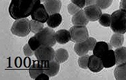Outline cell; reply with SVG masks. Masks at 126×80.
<instances>
[{
    "mask_svg": "<svg viewBox=\"0 0 126 80\" xmlns=\"http://www.w3.org/2000/svg\"><path fill=\"white\" fill-rule=\"evenodd\" d=\"M41 3V0H12L8 12L10 16L17 20L27 18Z\"/></svg>",
    "mask_w": 126,
    "mask_h": 80,
    "instance_id": "obj_1",
    "label": "cell"
},
{
    "mask_svg": "<svg viewBox=\"0 0 126 80\" xmlns=\"http://www.w3.org/2000/svg\"><path fill=\"white\" fill-rule=\"evenodd\" d=\"M110 28L114 33L123 34L126 32V12L122 10L114 11L111 14Z\"/></svg>",
    "mask_w": 126,
    "mask_h": 80,
    "instance_id": "obj_2",
    "label": "cell"
},
{
    "mask_svg": "<svg viewBox=\"0 0 126 80\" xmlns=\"http://www.w3.org/2000/svg\"><path fill=\"white\" fill-rule=\"evenodd\" d=\"M11 32L14 35L24 37L28 36L31 32L30 21L28 18L16 20L11 27Z\"/></svg>",
    "mask_w": 126,
    "mask_h": 80,
    "instance_id": "obj_3",
    "label": "cell"
},
{
    "mask_svg": "<svg viewBox=\"0 0 126 80\" xmlns=\"http://www.w3.org/2000/svg\"><path fill=\"white\" fill-rule=\"evenodd\" d=\"M34 36L41 43V45L53 47L57 42L56 39V32L51 27H45L41 31L35 34Z\"/></svg>",
    "mask_w": 126,
    "mask_h": 80,
    "instance_id": "obj_4",
    "label": "cell"
},
{
    "mask_svg": "<svg viewBox=\"0 0 126 80\" xmlns=\"http://www.w3.org/2000/svg\"><path fill=\"white\" fill-rule=\"evenodd\" d=\"M71 40L76 42H84L89 37L88 31L86 26H74L69 29Z\"/></svg>",
    "mask_w": 126,
    "mask_h": 80,
    "instance_id": "obj_5",
    "label": "cell"
},
{
    "mask_svg": "<svg viewBox=\"0 0 126 80\" xmlns=\"http://www.w3.org/2000/svg\"><path fill=\"white\" fill-rule=\"evenodd\" d=\"M34 55L38 60L51 61L54 60L55 51L51 46L41 45L34 51Z\"/></svg>",
    "mask_w": 126,
    "mask_h": 80,
    "instance_id": "obj_6",
    "label": "cell"
},
{
    "mask_svg": "<svg viewBox=\"0 0 126 80\" xmlns=\"http://www.w3.org/2000/svg\"><path fill=\"white\" fill-rule=\"evenodd\" d=\"M31 16L32 19L36 20V21H38L44 23H47L49 14L47 13L44 5L40 3L38 6L35 8L33 13H32Z\"/></svg>",
    "mask_w": 126,
    "mask_h": 80,
    "instance_id": "obj_7",
    "label": "cell"
},
{
    "mask_svg": "<svg viewBox=\"0 0 126 80\" xmlns=\"http://www.w3.org/2000/svg\"><path fill=\"white\" fill-rule=\"evenodd\" d=\"M84 11L89 21H97L102 14L101 9L97 4L85 7Z\"/></svg>",
    "mask_w": 126,
    "mask_h": 80,
    "instance_id": "obj_8",
    "label": "cell"
},
{
    "mask_svg": "<svg viewBox=\"0 0 126 80\" xmlns=\"http://www.w3.org/2000/svg\"><path fill=\"white\" fill-rule=\"evenodd\" d=\"M112 46L110 44V45L108 44L106 42H97V43L93 50V55L101 58L104 55L107 53V52L110 49H112Z\"/></svg>",
    "mask_w": 126,
    "mask_h": 80,
    "instance_id": "obj_9",
    "label": "cell"
},
{
    "mask_svg": "<svg viewBox=\"0 0 126 80\" xmlns=\"http://www.w3.org/2000/svg\"><path fill=\"white\" fill-rule=\"evenodd\" d=\"M60 70V63L53 60L51 61H45L44 73L50 77L56 76Z\"/></svg>",
    "mask_w": 126,
    "mask_h": 80,
    "instance_id": "obj_10",
    "label": "cell"
},
{
    "mask_svg": "<svg viewBox=\"0 0 126 80\" xmlns=\"http://www.w3.org/2000/svg\"><path fill=\"white\" fill-rule=\"evenodd\" d=\"M88 67L89 70L93 73H98L104 68L101 58L94 55L89 56Z\"/></svg>",
    "mask_w": 126,
    "mask_h": 80,
    "instance_id": "obj_11",
    "label": "cell"
},
{
    "mask_svg": "<svg viewBox=\"0 0 126 80\" xmlns=\"http://www.w3.org/2000/svg\"><path fill=\"white\" fill-rule=\"evenodd\" d=\"M45 61H34L29 68L30 75L32 79L35 80L38 75L44 73Z\"/></svg>",
    "mask_w": 126,
    "mask_h": 80,
    "instance_id": "obj_12",
    "label": "cell"
},
{
    "mask_svg": "<svg viewBox=\"0 0 126 80\" xmlns=\"http://www.w3.org/2000/svg\"><path fill=\"white\" fill-rule=\"evenodd\" d=\"M44 6L49 14L59 13L62 8V1L60 0H47L45 1Z\"/></svg>",
    "mask_w": 126,
    "mask_h": 80,
    "instance_id": "obj_13",
    "label": "cell"
},
{
    "mask_svg": "<svg viewBox=\"0 0 126 80\" xmlns=\"http://www.w3.org/2000/svg\"><path fill=\"white\" fill-rule=\"evenodd\" d=\"M71 22L74 26H86L88 25L89 20L86 16L84 11L83 10H80L78 13L73 15Z\"/></svg>",
    "mask_w": 126,
    "mask_h": 80,
    "instance_id": "obj_14",
    "label": "cell"
},
{
    "mask_svg": "<svg viewBox=\"0 0 126 80\" xmlns=\"http://www.w3.org/2000/svg\"><path fill=\"white\" fill-rule=\"evenodd\" d=\"M104 68H111L116 64V57L114 51L110 49L107 53L101 58Z\"/></svg>",
    "mask_w": 126,
    "mask_h": 80,
    "instance_id": "obj_15",
    "label": "cell"
},
{
    "mask_svg": "<svg viewBox=\"0 0 126 80\" xmlns=\"http://www.w3.org/2000/svg\"><path fill=\"white\" fill-rule=\"evenodd\" d=\"M56 39L58 43L60 45L66 44L71 40V34L69 30L66 29H60L56 32Z\"/></svg>",
    "mask_w": 126,
    "mask_h": 80,
    "instance_id": "obj_16",
    "label": "cell"
},
{
    "mask_svg": "<svg viewBox=\"0 0 126 80\" xmlns=\"http://www.w3.org/2000/svg\"><path fill=\"white\" fill-rule=\"evenodd\" d=\"M63 21V17L59 13L51 14L47 21V26L51 28H55L61 24Z\"/></svg>",
    "mask_w": 126,
    "mask_h": 80,
    "instance_id": "obj_17",
    "label": "cell"
},
{
    "mask_svg": "<svg viewBox=\"0 0 126 80\" xmlns=\"http://www.w3.org/2000/svg\"><path fill=\"white\" fill-rule=\"evenodd\" d=\"M114 78L117 80H126V63L119 64L114 70Z\"/></svg>",
    "mask_w": 126,
    "mask_h": 80,
    "instance_id": "obj_18",
    "label": "cell"
},
{
    "mask_svg": "<svg viewBox=\"0 0 126 80\" xmlns=\"http://www.w3.org/2000/svg\"><path fill=\"white\" fill-rule=\"evenodd\" d=\"M116 57V64L126 63V47H120L114 51Z\"/></svg>",
    "mask_w": 126,
    "mask_h": 80,
    "instance_id": "obj_19",
    "label": "cell"
},
{
    "mask_svg": "<svg viewBox=\"0 0 126 80\" xmlns=\"http://www.w3.org/2000/svg\"><path fill=\"white\" fill-rule=\"evenodd\" d=\"M74 51L76 53V54H78V55L82 56L87 54L88 51H90V49L86 42L84 40V42H76L74 45Z\"/></svg>",
    "mask_w": 126,
    "mask_h": 80,
    "instance_id": "obj_20",
    "label": "cell"
},
{
    "mask_svg": "<svg viewBox=\"0 0 126 80\" xmlns=\"http://www.w3.org/2000/svg\"><path fill=\"white\" fill-rule=\"evenodd\" d=\"M69 58V52L65 49L60 48L55 51L54 60L58 63H63L66 62Z\"/></svg>",
    "mask_w": 126,
    "mask_h": 80,
    "instance_id": "obj_21",
    "label": "cell"
},
{
    "mask_svg": "<svg viewBox=\"0 0 126 80\" xmlns=\"http://www.w3.org/2000/svg\"><path fill=\"white\" fill-rule=\"evenodd\" d=\"M124 39L125 38L123 34L114 33L110 39V44L112 46V47L116 49L119 48L120 47H122L124 42Z\"/></svg>",
    "mask_w": 126,
    "mask_h": 80,
    "instance_id": "obj_22",
    "label": "cell"
},
{
    "mask_svg": "<svg viewBox=\"0 0 126 80\" xmlns=\"http://www.w3.org/2000/svg\"><path fill=\"white\" fill-rule=\"evenodd\" d=\"M43 28H44V25L43 23L33 19L30 21V29H31V32H33L34 34L38 33Z\"/></svg>",
    "mask_w": 126,
    "mask_h": 80,
    "instance_id": "obj_23",
    "label": "cell"
},
{
    "mask_svg": "<svg viewBox=\"0 0 126 80\" xmlns=\"http://www.w3.org/2000/svg\"><path fill=\"white\" fill-rule=\"evenodd\" d=\"M101 26L104 27H110L111 24V15L109 14H102L98 20Z\"/></svg>",
    "mask_w": 126,
    "mask_h": 80,
    "instance_id": "obj_24",
    "label": "cell"
},
{
    "mask_svg": "<svg viewBox=\"0 0 126 80\" xmlns=\"http://www.w3.org/2000/svg\"><path fill=\"white\" fill-rule=\"evenodd\" d=\"M88 59H89V56L87 54L80 56L78 59L79 67L82 68H84V69L88 68Z\"/></svg>",
    "mask_w": 126,
    "mask_h": 80,
    "instance_id": "obj_25",
    "label": "cell"
},
{
    "mask_svg": "<svg viewBox=\"0 0 126 80\" xmlns=\"http://www.w3.org/2000/svg\"><path fill=\"white\" fill-rule=\"evenodd\" d=\"M113 0H96V4L101 10L107 9L111 6Z\"/></svg>",
    "mask_w": 126,
    "mask_h": 80,
    "instance_id": "obj_26",
    "label": "cell"
},
{
    "mask_svg": "<svg viewBox=\"0 0 126 80\" xmlns=\"http://www.w3.org/2000/svg\"><path fill=\"white\" fill-rule=\"evenodd\" d=\"M28 44L30 46L32 49L34 51H36L41 45V43L38 41V40L36 39V38L34 36L30 39L28 41Z\"/></svg>",
    "mask_w": 126,
    "mask_h": 80,
    "instance_id": "obj_27",
    "label": "cell"
},
{
    "mask_svg": "<svg viewBox=\"0 0 126 80\" xmlns=\"http://www.w3.org/2000/svg\"><path fill=\"white\" fill-rule=\"evenodd\" d=\"M67 9H68V12H69V13L70 14H71V15H74L75 14H76L77 13H78L79 10H82V8H80L79 7H78V6H76V4H74V3H72V2L68 5Z\"/></svg>",
    "mask_w": 126,
    "mask_h": 80,
    "instance_id": "obj_28",
    "label": "cell"
},
{
    "mask_svg": "<svg viewBox=\"0 0 126 80\" xmlns=\"http://www.w3.org/2000/svg\"><path fill=\"white\" fill-rule=\"evenodd\" d=\"M85 41L86 42V43L88 45L90 51H93V49H94V46L96 45V43H97L96 39H94V38H93V37H88Z\"/></svg>",
    "mask_w": 126,
    "mask_h": 80,
    "instance_id": "obj_29",
    "label": "cell"
},
{
    "mask_svg": "<svg viewBox=\"0 0 126 80\" xmlns=\"http://www.w3.org/2000/svg\"><path fill=\"white\" fill-rule=\"evenodd\" d=\"M23 53L25 54V55L26 56H32L33 55L34 53V51H33L32 48L30 47V46L29 45V44H26V45L23 47Z\"/></svg>",
    "mask_w": 126,
    "mask_h": 80,
    "instance_id": "obj_30",
    "label": "cell"
},
{
    "mask_svg": "<svg viewBox=\"0 0 126 80\" xmlns=\"http://www.w3.org/2000/svg\"><path fill=\"white\" fill-rule=\"evenodd\" d=\"M71 1L80 8H83L86 6L85 0H71Z\"/></svg>",
    "mask_w": 126,
    "mask_h": 80,
    "instance_id": "obj_31",
    "label": "cell"
},
{
    "mask_svg": "<svg viewBox=\"0 0 126 80\" xmlns=\"http://www.w3.org/2000/svg\"><path fill=\"white\" fill-rule=\"evenodd\" d=\"M49 76L47 75L45 73H42L39 75L37 76V77L35 79L36 80H49Z\"/></svg>",
    "mask_w": 126,
    "mask_h": 80,
    "instance_id": "obj_32",
    "label": "cell"
},
{
    "mask_svg": "<svg viewBox=\"0 0 126 80\" xmlns=\"http://www.w3.org/2000/svg\"><path fill=\"white\" fill-rule=\"evenodd\" d=\"M120 10H122L126 12V0H122L119 3Z\"/></svg>",
    "mask_w": 126,
    "mask_h": 80,
    "instance_id": "obj_33",
    "label": "cell"
},
{
    "mask_svg": "<svg viewBox=\"0 0 126 80\" xmlns=\"http://www.w3.org/2000/svg\"><path fill=\"white\" fill-rule=\"evenodd\" d=\"M85 4L86 6L96 4V0H85Z\"/></svg>",
    "mask_w": 126,
    "mask_h": 80,
    "instance_id": "obj_34",
    "label": "cell"
},
{
    "mask_svg": "<svg viewBox=\"0 0 126 80\" xmlns=\"http://www.w3.org/2000/svg\"><path fill=\"white\" fill-rule=\"evenodd\" d=\"M47 1V0H41V1Z\"/></svg>",
    "mask_w": 126,
    "mask_h": 80,
    "instance_id": "obj_35",
    "label": "cell"
},
{
    "mask_svg": "<svg viewBox=\"0 0 126 80\" xmlns=\"http://www.w3.org/2000/svg\"><path fill=\"white\" fill-rule=\"evenodd\" d=\"M121 1H122V0H121Z\"/></svg>",
    "mask_w": 126,
    "mask_h": 80,
    "instance_id": "obj_36",
    "label": "cell"
}]
</instances>
